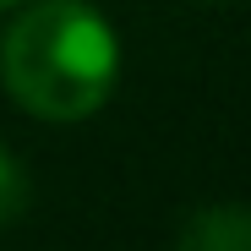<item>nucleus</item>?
Wrapping results in <instances>:
<instances>
[{"label": "nucleus", "mask_w": 251, "mask_h": 251, "mask_svg": "<svg viewBox=\"0 0 251 251\" xmlns=\"http://www.w3.org/2000/svg\"><path fill=\"white\" fill-rule=\"evenodd\" d=\"M120 44L88 0H38L0 38V82L38 120H88L109 104Z\"/></svg>", "instance_id": "f257e3e1"}, {"label": "nucleus", "mask_w": 251, "mask_h": 251, "mask_svg": "<svg viewBox=\"0 0 251 251\" xmlns=\"http://www.w3.org/2000/svg\"><path fill=\"white\" fill-rule=\"evenodd\" d=\"M175 251H251V213L235 202H207L186 219Z\"/></svg>", "instance_id": "f03ea898"}, {"label": "nucleus", "mask_w": 251, "mask_h": 251, "mask_svg": "<svg viewBox=\"0 0 251 251\" xmlns=\"http://www.w3.org/2000/svg\"><path fill=\"white\" fill-rule=\"evenodd\" d=\"M22 207H27V170L17 164V153L0 142V224L22 219Z\"/></svg>", "instance_id": "7ed1b4c3"}, {"label": "nucleus", "mask_w": 251, "mask_h": 251, "mask_svg": "<svg viewBox=\"0 0 251 251\" xmlns=\"http://www.w3.org/2000/svg\"><path fill=\"white\" fill-rule=\"evenodd\" d=\"M6 6H17V0H0V11H6Z\"/></svg>", "instance_id": "20e7f679"}]
</instances>
